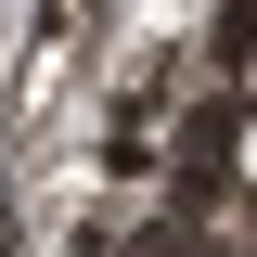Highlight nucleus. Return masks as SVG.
<instances>
[{
	"instance_id": "f257e3e1",
	"label": "nucleus",
	"mask_w": 257,
	"mask_h": 257,
	"mask_svg": "<svg viewBox=\"0 0 257 257\" xmlns=\"http://www.w3.org/2000/svg\"><path fill=\"white\" fill-rule=\"evenodd\" d=\"M231 167H244V180H257V116H244V142H231Z\"/></svg>"
}]
</instances>
